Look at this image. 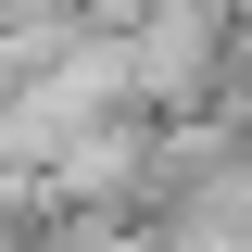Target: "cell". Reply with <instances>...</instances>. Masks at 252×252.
I'll return each instance as SVG.
<instances>
[{
  "label": "cell",
  "mask_w": 252,
  "mask_h": 252,
  "mask_svg": "<svg viewBox=\"0 0 252 252\" xmlns=\"http://www.w3.org/2000/svg\"><path fill=\"white\" fill-rule=\"evenodd\" d=\"M114 51H126V101H139L152 126L215 114V76H227V0H152Z\"/></svg>",
  "instance_id": "cell-1"
},
{
  "label": "cell",
  "mask_w": 252,
  "mask_h": 252,
  "mask_svg": "<svg viewBox=\"0 0 252 252\" xmlns=\"http://www.w3.org/2000/svg\"><path fill=\"white\" fill-rule=\"evenodd\" d=\"M38 252H164V227L126 202H38Z\"/></svg>",
  "instance_id": "cell-2"
},
{
  "label": "cell",
  "mask_w": 252,
  "mask_h": 252,
  "mask_svg": "<svg viewBox=\"0 0 252 252\" xmlns=\"http://www.w3.org/2000/svg\"><path fill=\"white\" fill-rule=\"evenodd\" d=\"M139 13H152V0H76V26H89V38H126Z\"/></svg>",
  "instance_id": "cell-3"
},
{
  "label": "cell",
  "mask_w": 252,
  "mask_h": 252,
  "mask_svg": "<svg viewBox=\"0 0 252 252\" xmlns=\"http://www.w3.org/2000/svg\"><path fill=\"white\" fill-rule=\"evenodd\" d=\"M0 26H76V0H0Z\"/></svg>",
  "instance_id": "cell-4"
}]
</instances>
